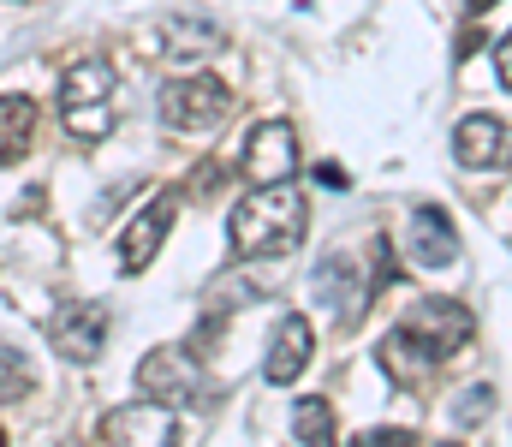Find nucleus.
Masks as SVG:
<instances>
[{
	"instance_id": "obj_1",
	"label": "nucleus",
	"mask_w": 512,
	"mask_h": 447,
	"mask_svg": "<svg viewBox=\"0 0 512 447\" xmlns=\"http://www.w3.org/2000/svg\"><path fill=\"white\" fill-rule=\"evenodd\" d=\"M304 227H310V197L286 185H256L233 203L227 215V245L239 263H262V257H292L304 245Z\"/></svg>"
},
{
	"instance_id": "obj_2",
	"label": "nucleus",
	"mask_w": 512,
	"mask_h": 447,
	"mask_svg": "<svg viewBox=\"0 0 512 447\" xmlns=\"http://www.w3.org/2000/svg\"><path fill=\"white\" fill-rule=\"evenodd\" d=\"M60 126H66V138H78V144H102V138L120 126V108H114V66H108V60H78V66H66V78H60Z\"/></svg>"
},
{
	"instance_id": "obj_3",
	"label": "nucleus",
	"mask_w": 512,
	"mask_h": 447,
	"mask_svg": "<svg viewBox=\"0 0 512 447\" xmlns=\"http://www.w3.org/2000/svg\"><path fill=\"white\" fill-rule=\"evenodd\" d=\"M203 382H209V376H203V364H197L191 346H155V352L137 358V388H143V400H155V406H167V412L203 400Z\"/></svg>"
},
{
	"instance_id": "obj_4",
	"label": "nucleus",
	"mask_w": 512,
	"mask_h": 447,
	"mask_svg": "<svg viewBox=\"0 0 512 447\" xmlns=\"http://www.w3.org/2000/svg\"><path fill=\"white\" fill-rule=\"evenodd\" d=\"M227 114H233V90H227L221 78L191 72V78H167V84H161V120H167L173 132H209V126H221Z\"/></svg>"
},
{
	"instance_id": "obj_5",
	"label": "nucleus",
	"mask_w": 512,
	"mask_h": 447,
	"mask_svg": "<svg viewBox=\"0 0 512 447\" xmlns=\"http://www.w3.org/2000/svg\"><path fill=\"white\" fill-rule=\"evenodd\" d=\"M399 328H405V334H411V340L435 358V364H441V358H453L459 346H471L477 316H471L459 298H441V293H435V298H417V304L405 310V322H399Z\"/></svg>"
},
{
	"instance_id": "obj_6",
	"label": "nucleus",
	"mask_w": 512,
	"mask_h": 447,
	"mask_svg": "<svg viewBox=\"0 0 512 447\" xmlns=\"http://www.w3.org/2000/svg\"><path fill=\"white\" fill-rule=\"evenodd\" d=\"M48 346H54L66 364H96L102 346H108V304H96V298L60 304L54 322H48Z\"/></svg>"
},
{
	"instance_id": "obj_7",
	"label": "nucleus",
	"mask_w": 512,
	"mask_h": 447,
	"mask_svg": "<svg viewBox=\"0 0 512 447\" xmlns=\"http://www.w3.org/2000/svg\"><path fill=\"white\" fill-rule=\"evenodd\" d=\"M310 358H316V328H310V316L286 310V316L274 322V334H268L262 382H268V388H292V382L304 376V364H310Z\"/></svg>"
},
{
	"instance_id": "obj_8",
	"label": "nucleus",
	"mask_w": 512,
	"mask_h": 447,
	"mask_svg": "<svg viewBox=\"0 0 512 447\" xmlns=\"http://www.w3.org/2000/svg\"><path fill=\"white\" fill-rule=\"evenodd\" d=\"M298 173V132L286 120H262L245 144V179L251 185H286Z\"/></svg>"
},
{
	"instance_id": "obj_9",
	"label": "nucleus",
	"mask_w": 512,
	"mask_h": 447,
	"mask_svg": "<svg viewBox=\"0 0 512 447\" xmlns=\"http://www.w3.org/2000/svg\"><path fill=\"white\" fill-rule=\"evenodd\" d=\"M453 155H459V167H477V173L512 167V126L495 114H465L453 126Z\"/></svg>"
},
{
	"instance_id": "obj_10",
	"label": "nucleus",
	"mask_w": 512,
	"mask_h": 447,
	"mask_svg": "<svg viewBox=\"0 0 512 447\" xmlns=\"http://www.w3.org/2000/svg\"><path fill=\"white\" fill-rule=\"evenodd\" d=\"M173 215H179V197L161 191L126 233H120V269H126V275H143V269L161 257V245H167V233H173Z\"/></svg>"
},
{
	"instance_id": "obj_11",
	"label": "nucleus",
	"mask_w": 512,
	"mask_h": 447,
	"mask_svg": "<svg viewBox=\"0 0 512 447\" xmlns=\"http://www.w3.org/2000/svg\"><path fill=\"white\" fill-rule=\"evenodd\" d=\"M102 436H108V447H179V424H173V412H167V406L137 400V406L108 412Z\"/></svg>"
},
{
	"instance_id": "obj_12",
	"label": "nucleus",
	"mask_w": 512,
	"mask_h": 447,
	"mask_svg": "<svg viewBox=\"0 0 512 447\" xmlns=\"http://www.w3.org/2000/svg\"><path fill=\"white\" fill-rule=\"evenodd\" d=\"M316 298L340 316V322H358V310L370 304V281H364V263H352L346 251H328L322 263H316Z\"/></svg>"
},
{
	"instance_id": "obj_13",
	"label": "nucleus",
	"mask_w": 512,
	"mask_h": 447,
	"mask_svg": "<svg viewBox=\"0 0 512 447\" xmlns=\"http://www.w3.org/2000/svg\"><path fill=\"white\" fill-rule=\"evenodd\" d=\"M405 251H411V263H423V269H453V263H459V233H453V215H447V209H435V203L411 209Z\"/></svg>"
},
{
	"instance_id": "obj_14",
	"label": "nucleus",
	"mask_w": 512,
	"mask_h": 447,
	"mask_svg": "<svg viewBox=\"0 0 512 447\" xmlns=\"http://www.w3.org/2000/svg\"><path fill=\"white\" fill-rule=\"evenodd\" d=\"M36 102L30 96H18V90H6L0 96V167H18L30 144H36Z\"/></svg>"
},
{
	"instance_id": "obj_15",
	"label": "nucleus",
	"mask_w": 512,
	"mask_h": 447,
	"mask_svg": "<svg viewBox=\"0 0 512 447\" xmlns=\"http://www.w3.org/2000/svg\"><path fill=\"white\" fill-rule=\"evenodd\" d=\"M376 364L393 376V388H417V382H429V370H435V358H429L405 328H393L382 346H376Z\"/></svg>"
},
{
	"instance_id": "obj_16",
	"label": "nucleus",
	"mask_w": 512,
	"mask_h": 447,
	"mask_svg": "<svg viewBox=\"0 0 512 447\" xmlns=\"http://www.w3.org/2000/svg\"><path fill=\"white\" fill-rule=\"evenodd\" d=\"M155 54H173V60H203V54H215L221 48V30L209 24V18H161V30H155Z\"/></svg>"
},
{
	"instance_id": "obj_17",
	"label": "nucleus",
	"mask_w": 512,
	"mask_h": 447,
	"mask_svg": "<svg viewBox=\"0 0 512 447\" xmlns=\"http://www.w3.org/2000/svg\"><path fill=\"white\" fill-rule=\"evenodd\" d=\"M292 436H298V447H340V436H334V406L328 400H298L292 406Z\"/></svg>"
},
{
	"instance_id": "obj_18",
	"label": "nucleus",
	"mask_w": 512,
	"mask_h": 447,
	"mask_svg": "<svg viewBox=\"0 0 512 447\" xmlns=\"http://www.w3.org/2000/svg\"><path fill=\"white\" fill-rule=\"evenodd\" d=\"M30 382H36L30 358H24L12 340H0V400H24V394H30Z\"/></svg>"
},
{
	"instance_id": "obj_19",
	"label": "nucleus",
	"mask_w": 512,
	"mask_h": 447,
	"mask_svg": "<svg viewBox=\"0 0 512 447\" xmlns=\"http://www.w3.org/2000/svg\"><path fill=\"white\" fill-rule=\"evenodd\" d=\"M352 447H423L417 430H399V424H382V430H364Z\"/></svg>"
},
{
	"instance_id": "obj_20",
	"label": "nucleus",
	"mask_w": 512,
	"mask_h": 447,
	"mask_svg": "<svg viewBox=\"0 0 512 447\" xmlns=\"http://www.w3.org/2000/svg\"><path fill=\"white\" fill-rule=\"evenodd\" d=\"M495 72H501V84L512 90V30L501 36V42H495Z\"/></svg>"
},
{
	"instance_id": "obj_21",
	"label": "nucleus",
	"mask_w": 512,
	"mask_h": 447,
	"mask_svg": "<svg viewBox=\"0 0 512 447\" xmlns=\"http://www.w3.org/2000/svg\"><path fill=\"white\" fill-rule=\"evenodd\" d=\"M0 447H6V430H0Z\"/></svg>"
}]
</instances>
